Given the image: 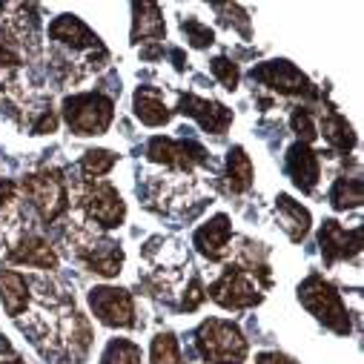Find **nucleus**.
<instances>
[{
	"mask_svg": "<svg viewBox=\"0 0 364 364\" xmlns=\"http://www.w3.org/2000/svg\"><path fill=\"white\" fill-rule=\"evenodd\" d=\"M75 201L86 221L101 224L107 230H115L127 218V204L121 193L109 184V181H92V178H77L75 181Z\"/></svg>",
	"mask_w": 364,
	"mask_h": 364,
	"instance_id": "f257e3e1",
	"label": "nucleus"
},
{
	"mask_svg": "<svg viewBox=\"0 0 364 364\" xmlns=\"http://www.w3.org/2000/svg\"><path fill=\"white\" fill-rule=\"evenodd\" d=\"M196 344L210 364H244L250 353L241 330L224 318H207L196 330Z\"/></svg>",
	"mask_w": 364,
	"mask_h": 364,
	"instance_id": "f03ea898",
	"label": "nucleus"
},
{
	"mask_svg": "<svg viewBox=\"0 0 364 364\" xmlns=\"http://www.w3.org/2000/svg\"><path fill=\"white\" fill-rule=\"evenodd\" d=\"M299 301L304 304V310L310 316H316L333 333H338V336L350 333V316H347V307H344L338 290L330 282H324L321 276H316V272L299 284Z\"/></svg>",
	"mask_w": 364,
	"mask_h": 364,
	"instance_id": "7ed1b4c3",
	"label": "nucleus"
},
{
	"mask_svg": "<svg viewBox=\"0 0 364 364\" xmlns=\"http://www.w3.org/2000/svg\"><path fill=\"white\" fill-rule=\"evenodd\" d=\"M60 112L75 135H104L112 127L115 104L104 92H86L66 98Z\"/></svg>",
	"mask_w": 364,
	"mask_h": 364,
	"instance_id": "20e7f679",
	"label": "nucleus"
},
{
	"mask_svg": "<svg viewBox=\"0 0 364 364\" xmlns=\"http://www.w3.org/2000/svg\"><path fill=\"white\" fill-rule=\"evenodd\" d=\"M23 196L29 198L32 210L46 221H58L69 210V184L60 169H41L26 175L23 181Z\"/></svg>",
	"mask_w": 364,
	"mask_h": 364,
	"instance_id": "39448f33",
	"label": "nucleus"
},
{
	"mask_svg": "<svg viewBox=\"0 0 364 364\" xmlns=\"http://www.w3.org/2000/svg\"><path fill=\"white\" fill-rule=\"evenodd\" d=\"M210 299L227 310H244V307H255L264 299V293L244 267L230 264L218 276V282L210 287Z\"/></svg>",
	"mask_w": 364,
	"mask_h": 364,
	"instance_id": "423d86ee",
	"label": "nucleus"
},
{
	"mask_svg": "<svg viewBox=\"0 0 364 364\" xmlns=\"http://www.w3.org/2000/svg\"><path fill=\"white\" fill-rule=\"evenodd\" d=\"M152 164H164L169 169H175L178 175H190L196 166H207L210 155L204 146H198L196 141H175V138H152L149 149H146Z\"/></svg>",
	"mask_w": 364,
	"mask_h": 364,
	"instance_id": "0eeeda50",
	"label": "nucleus"
},
{
	"mask_svg": "<svg viewBox=\"0 0 364 364\" xmlns=\"http://www.w3.org/2000/svg\"><path fill=\"white\" fill-rule=\"evenodd\" d=\"M250 77L255 83H264L267 89H272V92H279V95H304V98L316 95L310 77L301 69H296L290 60H267L261 66H252Z\"/></svg>",
	"mask_w": 364,
	"mask_h": 364,
	"instance_id": "6e6552de",
	"label": "nucleus"
},
{
	"mask_svg": "<svg viewBox=\"0 0 364 364\" xmlns=\"http://www.w3.org/2000/svg\"><path fill=\"white\" fill-rule=\"evenodd\" d=\"M89 307H92L95 318L107 327H135V301L121 287L89 290Z\"/></svg>",
	"mask_w": 364,
	"mask_h": 364,
	"instance_id": "1a4fd4ad",
	"label": "nucleus"
},
{
	"mask_svg": "<svg viewBox=\"0 0 364 364\" xmlns=\"http://www.w3.org/2000/svg\"><path fill=\"white\" fill-rule=\"evenodd\" d=\"M49 38L72 52H104L101 46V38L89 29L77 15H58L52 23H49Z\"/></svg>",
	"mask_w": 364,
	"mask_h": 364,
	"instance_id": "9d476101",
	"label": "nucleus"
},
{
	"mask_svg": "<svg viewBox=\"0 0 364 364\" xmlns=\"http://www.w3.org/2000/svg\"><path fill=\"white\" fill-rule=\"evenodd\" d=\"M178 112L196 118V121L201 124V129H204V132H213V135H224V132L232 127V109H227V107L218 104V101L198 98V95H181Z\"/></svg>",
	"mask_w": 364,
	"mask_h": 364,
	"instance_id": "9b49d317",
	"label": "nucleus"
},
{
	"mask_svg": "<svg viewBox=\"0 0 364 364\" xmlns=\"http://www.w3.org/2000/svg\"><path fill=\"white\" fill-rule=\"evenodd\" d=\"M9 261L21 264V267H35V269H58V252L55 247L35 235V232H23L15 244H9Z\"/></svg>",
	"mask_w": 364,
	"mask_h": 364,
	"instance_id": "f8f14e48",
	"label": "nucleus"
},
{
	"mask_svg": "<svg viewBox=\"0 0 364 364\" xmlns=\"http://www.w3.org/2000/svg\"><path fill=\"white\" fill-rule=\"evenodd\" d=\"M89 269L98 272V276H118L121 267H124V250L115 244V241H107V238H92L89 244H83L77 252H75Z\"/></svg>",
	"mask_w": 364,
	"mask_h": 364,
	"instance_id": "ddd939ff",
	"label": "nucleus"
},
{
	"mask_svg": "<svg viewBox=\"0 0 364 364\" xmlns=\"http://www.w3.org/2000/svg\"><path fill=\"white\" fill-rule=\"evenodd\" d=\"M230 241H232V224H230V218L224 213H218L215 218H210L193 235L196 250L204 258H210V261H221L224 255H230Z\"/></svg>",
	"mask_w": 364,
	"mask_h": 364,
	"instance_id": "4468645a",
	"label": "nucleus"
},
{
	"mask_svg": "<svg viewBox=\"0 0 364 364\" xmlns=\"http://www.w3.org/2000/svg\"><path fill=\"white\" fill-rule=\"evenodd\" d=\"M318 244H321V255L327 264H336L338 258H350L361 250V227H355L353 232H347L338 221H324L321 232H318Z\"/></svg>",
	"mask_w": 364,
	"mask_h": 364,
	"instance_id": "2eb2a0df",
	"label": "nucleus"
},
{
	"mask_svg": "<svg viewBox=\"0 0 364 364\" xmlns=\"http://www.w3.org/2000/svg\"><path fill=\"white\" fill-rule=\"evenodd\" d=\"M287 175L293 178V184L301 193H313L318 184V175H321V161L318 155L310 149V144H293L287 149Z\"/></svg>",
	"mask_w": 364,
	"mask_h": 364,
	"instance_id": "dca6fc26",
	"label": "nucleus"
},
{
	"mask_svg": "<svg viewBox=\"0 0 364 364\" xmlns=\"http://www.w3.org/2000/svg\"><path fill=\"white\" fill-rule=\"evenodd\" d=\"M0 301H4V310L15 318H21V313L29 307L32 290H29V282L21 276V272L0 267Z\"/></svg>",
	"mask_w": 364,
	"mask_h": 364,
	"instance_id": "f3484780",
	"label": "nucleus"
},
{
	"mask_svg": "<svg viewBox=\"0 0 364 364\" xmlns=\"http://www.w3.org/2000/svg\"><path fill=\"white\" fill-rule=\"evenodd\" d=\"M132 43H144L152 41L158 43L166 35V23H164V12L158 4H132Z\"/></svg>",
	"mask_w": 364,
	"mask_h": 364,
	"instance_id": "a211bd4d",
	"label": "nucleus"
},
{
	"mask_svg": "<svg viewBox=\"0 0 364 364\" xmlns=\"http://www.w3.org/2000/svg\"><path fill=\"white\" fill-rule=\"evenodd\" d=\"M132 107H135V115L141 118V124H146V127H164L172 118V109L164 104V92L155 86H138Z\"/></svg>",
	"mask_w": 364,
	"mask_h": 364,
	"instance_id": "6ab92c4d",
	"label": "nucleus"
},
{
	"mask_svg": "<svg viewBox=\"0 0 364 364\" xmlns=\"http://www.w3.org/2000/svg\"><path fill=\"white\" fill-rule=\"evenodd\" d=\"M276 213H279V221H282V227L287 230V235H290V241H304L307 238V232H310V210L307 207H301L299 201H293L290 196H279L276 198Z\"/></svg>",
	"mask_w": 364,
	"mask_h": 364,
	"instance_id": "aec40b11",
	"label": "nucleus"
},
{
	"mask_svg": "<svg viewBox=\"0 0 364 364\" xmlns=\"http://www.w3.org/2000/svg\"><path fill=\"white\" fill-rule=\"evenodd\" d=\"M252 161L244 146H232L227 155V178H230V190L232 193H247L252 187Z\"/></svg>",
	"mask_w": 364,
	"mask_h": 364,
	"instance_id": "412c9836",
	"label": "nucleus"
},
{
	"mask_svg": "<svg viewBox=\"0 0 364 364\" xmlns=\"http://www.w3.org/2000/svg\"><path fill=\"white\" fill-rule=\"evenodd\" d=\"M321 135H324V141H327L333 149H338V152H350V149L355 146V135H353L350 124H347L341 115H336V112H330V115L324 118Z\"/></svg>",
	"mask_w": 364,
	"mask_h": 364,
	"instance_id": "4be33fe9",
	"label": "nucleus"
},
{
	"mask_svg": "<svg viewBox=\"0 0 364 364\" xmlns=\"http://www.w3.org/2000/svg\"><path fill=\"white\" fill-rule=\"evenodd\" d=\"M364 198V187L361 178H338L333 190H330V204L336 210H355Z\"/></svg>",
	"mask_w": 364,
	"mask_h": 364,
	"instance_id": "5701e85b",
	"label": "nucleus"
},
{
	"mask_svg": "<svg viewBox=\"0 0 364 364\" xmlns=\"http://www.w3.org/2000/svg\"><path fill=\"white\" fill-rule=\"evenodd\" d=\"M115 164H118V155L112 149H89V152H83L80 172H83V178L101 181L107 172H112Z\"/></svg>",
	"mask_w": 364,
	"mask_h": 364,
	"instance_id": "b1692460",
	"label": "nucleus"
},
{
	"mask_svg": "<svg viewBox=\"0 0 364 364\" xmlns=\"http://www.w3.org/2000/svg\"><path fill=\"white\" fill-rule=\"evenodd\" d=\"M101 364H141V347L129 338H112L104 350Z\"/></svg>",
	"mask_w": 364,
	"mask_h": 364,
	"instance_id": "393cba45",
	"label": "nucleus"
},
{
	"mask_svg": "<svg viewBox=\"0 0 364 364\" xmlns=\"http://www.w3.org/2000/svg\"><path fill=\"white\" fill-rule=\"evenodd\" d=\"M149 361H152V364H184V361H181L178 338H175L172 333H158V336L152 338Z\"/></svg>",
	"mask_w": 364,
	"mask_h": 364,
	"instance_id": "a878e982",
	"label": "nucleus"
},
{
	"mask_svg": "<svg viewBox=\"0 0 364 364\" xmlns=\"http://www.w3.org/2000/svg\"><path fill=\"white\" fill-rule=\"evenodd\" d=\"M181 29H184V35H187L190 46H196V49H207V46H213V43H215L213 29H210V26H204L198 18H184V21H181Z\"/></svg>",
	"mask_w": 364,
	"mask_h": 364,
	"instance_id": "bb28decb",
	"label": "nucleus"
},
{
	"mask_svg": "<svg viewBox=\"0 0 364 364\" xmlns=\"http://www.w3.org/2000/svg\"><path fill=\"white\" fill-rule=\"evenodd\" d=\"M290 124H293V132L301 138V144H310V141L318 135V129H316V121H313L310 109H304V107H299V109L293 112Z\"/></svg>",
	"mask_w": 364,
	"mask_h": 364,
	"instance_id": "cd10ccee",
	"label": "nucleus"
},
{
	"mask_svg": "<svg viewBox=\"0 0 364 364\" xmlns=\"http://www.w3.org/2000/svg\"><path fill=\"white\" fill-rule=\"evenodd\" d=\"M210 69H213V75L224 83V89H238V66L232 63V60H227V58H215L213 63H210Z\"/></svg>",
	"mask_w": 364,
	"mask_h": 364,
	"instance_id": "c85d7f7f",
	"label": "nucleus"
},
{
	"mask_svg": "<svg viewBox=\"0 0 364 364\" xmlns=\"http://www.w3.org/2000/svg\"><path fill=\"white\" fill-rule=\"evenodd\" d=\"M204 284H201V279L196 276L193 282H190V287H187V293H184V301H181V307L184 310H198L201 307V301H204Z\"/></svg>",
	"mask_w": 364,
	"mask_h": 364,
	"instance_id": "c756f323",
	"label": "nucleus"
},
{
	"mask_svg": "<svg viewBox=\"0 0 364 364\" xmlns=\"http://www.w3.org/2000/svg\"><path fill=\"white\" fill-rule=\"evenodd\" d=\"M58 129V115L52 109H41L38 118L32 121V135H46V132H55Z\"/></svg>",
	"mask_w": 364,
	"mask_h": 364,
	"instance_id": "7c9ffc66",
	"label": "nucleus"
},
{
	"mask_svg": "<svg viewBox=\"0 0 364 364\" xmlns=\"http://www.w3.org/2000/svg\"><path fill=\"white\" fill-rule=\"evenodd\" d=\"M255 364H296V361L287 358V355H282V353H261Z\"/></svg>",
	"mask_w": 364,
	"mask_h": 364,
	"instance_id": "2f4dec72",
	"label": "nucleus"
},
{
	"mask_svg": "<svg viewBox=\"0 0 364 364\" xmlns=\"http://www.w3.org/2000/svg\"><path fill=\"white\" fill-rule=\"evenodd\" d=\"M0 364H23V361H21V358H18L15 353H12L9 358H4V355H0Z\"/></svg>",
	"mask_w": 364,
	"mask_h": 364,
	"instance_id": "473e14b6",
	"label": "nucleus"
}]
</instances>
